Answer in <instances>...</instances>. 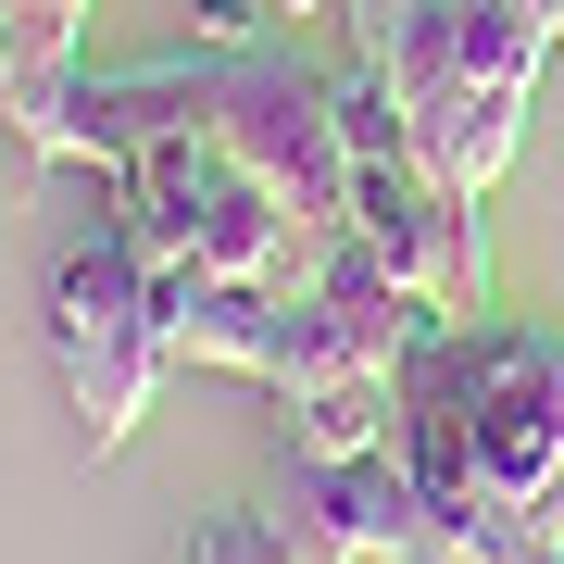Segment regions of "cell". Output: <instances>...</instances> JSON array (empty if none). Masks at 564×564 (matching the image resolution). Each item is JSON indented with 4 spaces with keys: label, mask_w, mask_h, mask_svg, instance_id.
Wrapping results in <instances>:
<instances>
[{
    "label": "cell",
    "mask_w": 564,
    "mask_h": 564,
    "mask_svg": "<svg viewBox=\"0 0 564 564\" xmlns=\"http://www.w3.org/2000/svg\"><path fill=\"white\" fill-rule=\"evenodd\" d=\"M540 51H552L540 0H402V13L364 39V63L389 76V101H402L414 151H426V176H440L464 214L502 188V163L527 139Z\"/></svg>",
    "instance_id": "cell-2"
},
{
    "label": "cell",
    "mask_w": 564,
    "mask_h": 564,
    "mask_svg": "<svg viewBox=\"0 0 564 564\" xmlns=\"http://www.w3.org/2000/svg\"><path fill=\"white\" fill-rule=\"evenodd\" d=\"M263 540H276L263 514H202V527H188V552H176V564H263Z\"/></svg>",
    "instance_id": "cell-8"
},
{
    "label": "cell",
    "mask_w": 564,
    "mask_h": 564,
    "mask_svg": "<svg viewBox=\"0 0 564 564\" xmlns=\"http://www.w3.org/2000/svg\"><path fill=\"white\" fill-rule=\"evenodd\" d=\"M76 25L88 0H0V126L76 163Z\"/></svg>",
    "instance_id": "cell-7"
},
{
    "label": "cell",
    "mask_w": 564,
    "mask_h": 564,
    "mask_svg": "<svg viewBox=\"0 0 564 564\" xmlns=\"http://www.w3.org/2000/svg\"><path fill=\"white\" fill-rule=\"evenodd\" d=\"M214 139L289 202V226H339L351 214V139H339V63H314L302 39H251L214 51Z\"/></svg>",
    "instance_id": "cell-4"
},
{
    "label": "cell",
    "mask_w": 564,
    "mask_h": 564,
    "mask_svg": "<svg viewBox=\"0 0 564 564\" xmlns=\"http://www.w3.org/2000/svg\"><path fill=\"white\" fill-rule=\"evenodd\" d=\"M326 564H440V540H426V502L402 477V452H351V464H302V502H276Z\"/></svg>",
    "instance_id": "cell-6"
},
{
    "label": "cell",
    "mask_w": 564,
    "mask_h": 564,
    "mask_svg": "<svg viewBox=\"0 0 564 564\" xmlns=\"http://www.w3.org/2000/svg\"><path fill=\"white\" fill-rule=\"evenodd\" d=\"M51 364H63V402H76L88 452H126L151 414V377H163V326H151V251L139 226L101 214L51 276Z\"/></svg>",
    "instance_id": "cell-3"
},
{
    "label": "cell",
    "mask_w": 564,
    "mask_h": 564,
    "mask_svg": "<svg viewBox=\"0 0 564 564\" xmlns=\"http://www.w3.org/2000/svg\"><path fill=\"white\" fill-rule=\"evenodd\" d=\"M440 564H564V339L502 314H452L402 351L389 414Z\"/></svg>",
    "instance_id": "cell-1"
},
{
    "label": "cell",
    "mask_w": 564,
    "mask_h": 564,
    "mask_svg": "<svg viewBox=\"0 0 564 564\" xmlns=\"http://www.w3.org/2000/svg\"><path fill=\"white\" fill-rule=\"evenodd\" d=\"M113 214L139 226V251H188V263H214V276H289V263H302L289 202L214 139V126L139 139L113 163Z\"/></svg>",
    "instance_id": "cell-5"
},
{
    "label": "cell",
    "mask_w": 564,
    "mask_h": 564,
    "mask_svg": "<svg viewBox=\"0 0 564 564\" xmlns=\"http://www.w3.org/2000/svg\"><path fill=\"white\" fill-rule=\"evenodd\" d=\"M263 13H302V0H263Z\"/></svg>",
    "instance_id": "cell-9"
}]
</instances>
